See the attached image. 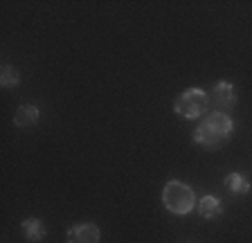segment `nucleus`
<instances>
[{
  "label": "nucleus",
  "mask_w": 252,
  "mask_h": 243,
  "mask_svg": "<svg viewBox=\"0 0 252 243\" xmlns=\"http://www.w3.org/2000/svg\"><path fill=\"white\" fill-rule=\"evenodd\" d=\"M18 84H21V72L9 63L2 65V68H0V86L9 90V88H16Z\"/></svg>",
  "instance_id": "nucleus-10"
},
{
  "label": "nucleus",
  "mask_w": 252,
  "mask_h": 243,
  "mask_svg": "<svg viewBox=\"0 0 252 243\" xmlns=\"http://www.w3.org/2000/svg\"><path fill=\"white\" fill-rule=\"evenodd\" d=\"M232 133H234V120H232L227 113H210V115H205L200 120V124L194 128V144L203 149H219L232 138Z\"/></svg>",
  "instance_id": "nucleus-1"
},
{
  "label": "nucleus",
  "mask_w": 252,
  "mask_h": 243,
  "mask_svg": "<svg viewBox=\"0 0 252 243\" xmlns=\"http://www.w3.org/2000/svg\"><path fill=\"white\" fill-rule=\"evenodd\" d=\"M101 232L94 223H74L68 230V243H99Z\"/></svg>",
  "instance_id": "nucleus-5"
},
{
  "label": "nucleus",
  "mask_w": 252,
  "mask_h": 243,
  "mask_svg": "<svg viewBox=\"0 0 252 243\" xmlns=\"http://www.w3.org/2000/svg\"><path fill=\"white\" fill-rule=\"evenodd\" d=\"M210 92L200 88H187L185 92H180L173 101V111L176 115L185 117V120H198L205 113L210 111Z\"/></svg>",
  "instance_id": "nucleus-3"
},
{
  "label": "nucleus",
  "mask_w": 252,
  "mask_h": 243,
  "mask_svg": "<svg viewBox=\"0 0 252 243\" xmlns=\"http://www.w3.org/2000/svg\"><path fill=\"white\" fill-rule=\"evenodd\" d=\"M21 227H23V234H25V239L30 243H38V241H43L45 239V234H47V230H45V223L41 221V218H25V221L21 223Z\"/></svg>",
  "instance_id": "nucleus-8"
},
{
  "label": "nucleus",
  "mask_w": 252,
  "mask_h": 243,
  "mask_svg": "<svg viewBox=\"0 0 252 243\" xmlns=\"http://www.w3.org/2000/svg\"><path fill=\"white\" fill-rule=\"evenodd\" d=\"M210 101H214L219 113H227V115H230V111L236 106L234 86H232L230 81H219V84H214V88H212V92H210Z\"/></svg>",
  "instance_id": "nucleus-4"
},
{
  "label": "nucleus",
  "mask_w": 252,
  "mask_h": 243,
  "mask_svg": "<svg viewBox=\"0 0 252 243\" xmlns=\"http://www.w3.org/2000/svg\"><path fill=\"white\" fill-rule=\"evenodd\" d=\"M41 122V108L34 104H21L16 108L14 113V124L18 128H27V126H34Z\"/></svg>",
  "instance_id": "nucleus-6"
},
{
  "label": "nucleus",
  "mask_w": 252,
  "mask_h": 243,
  "mask_svg": "<svg viewBox=\"0 0 252 243\" xmlns=\"http://www.w3.org/2000/svg\"><path fill=\"white\" fill-rule=\"evenodd\" d=\"M162 205L176 216H187L189 212L196 210L198 201H196L194 189L185 185L183 180H169L162 189Z\"/></svg>",
  "instance_id": "nucleus-2"
},
{
  "label": "nucleus",
  "mask_w": 252,
  "mask_h": 243,
  "mask_svg": "<svg viewBox=\"0 0 252 243\" xmlns=\"http://www.w3.org/2000/svg\"><path fill=\"white\" fill-rule=\"evenodd\" d=\"M225 189L230 191V194H234V196H246V194H250L252 185H250V180H248L243 174L232 171V174L225 176Z\"/></svg>",
  "instance_id": "nucleus-9"
},
{
  "label": "nucleus",
  "mask_w": 252,
  "mask_h": 243,
  "mask_svg": "<svg viewBox=\"0 0 252 243\" xmlns=\"http://www.w3.org/2000/svg\"><path fill=\"white\" fill-rule=\"evenodd\" d=\"M196 210H198L200 218L212 221V218H219L220 214H223V203H220V198H216V196L210 194V196H203V198H200Z\"/></svg>",
  "instance_id": "nucleus-7"
}]
</instances>
